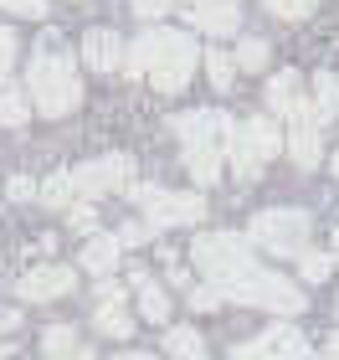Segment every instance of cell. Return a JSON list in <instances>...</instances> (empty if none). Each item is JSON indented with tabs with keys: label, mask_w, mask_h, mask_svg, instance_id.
Here are the masks:
<instances>
[{
	"label": "cell",
	"mask_w": 339,
	"mask_h": 360,
	"mask_svg": "<svg viewBox=\"0 0 339 360\" xmlns=\"http://www.w3.org/2000/svg\"><path fill=\"white\" fill-rule=\"evenodd\" d=\"M196 41L180 37V31H149V37H139L128 46L124 57V72L128 77H149L154 88L165 93H180L190 83V72H196Z\"/></svg>",
	"instance_id": "obj_1"
},
{
	"label": "cell",
	"mask_w": 339,
	"mask_h": 360,
	"mask_svg": "<svg viewBox=\"0 0 339 360\" xmlns=\"http://www.w3.org/2000/svg\"><path fill=\"white\" fill-rule=\"evenodd\" d=\"M175 134H180V150H185V170L201 180V186H211L221 175V155L226 144H232V119L216 108H196V113H180V119L170 124Z\"/></svg>",
	"instance_id": "obj_2"
},
{
	"label": "cell",
	"mask_w": 339,
	"mask_h": 360,
	"mask_svg": "<svg viewBox=\"0 0 339 360\" xmlns=\"http://www.w3.org/2000/svg\"><path fill=\"white\" fill-rule=\"evenodd\" d=\"M31 103H36L41 113H52V119H62V113H72L77 103H83V88H77V72H72V57L62 52L57 31L52 37H41V52L36 62H31Z\"/></svg>",
	"instance_id": "obj_3"
},
{
	"label": "cell",
	"mask_w": 339,
	"mask_h": 360,
	"mask_svg": "<svg viewBox=\"0 0 339 360\" xmlns=\"http://www.w3.org/2000/svg\"><path fill=\"white\" fill-rule=\"evenodd\" d=\"M190 257H196V268L211 278L216 288H232L241 273L257 268L252 252H247V237H237V232H206V237H196Z\"/></svg>",
	"instance_id": "obj_4"
},
{
	"label": "cell",
	"mask_w": 339,
	"mask_h": 360,
	"mask_svg": "<svg viewBox=\"0 0 339 360\" xmlns=\"http://www.w3.org/2000/svg\"><path fill=\"white\" fill-rule=\"evenodd\" d=\"M252 242H257L262 252L298 257L303 248H309V211H293V206L257 211V217H252Z\"/></svg>",
	"instance_id": "obj_5"
},
{
	"label": "cell",
	"mask_w": 339,
	"mask_h": 360,
	"mask_svg": "<svg viewBox=\"0 0 339 360\" xmlns=\"http://www.w3.org/2000/svg\"><path fill=\"white\" fill-rule=\"evenodd\" d=\"M226 299H237V304H257V309H272V314H298L303 309V293L288 283V278L278 273H262V268H252V273H241L232 288H221Z\"/></svg>",
	"instance_id": "obj_6"
},
{
	"label": "cell",
	"mask_w": 339,
	"mask_h": 360,
	"mask_svg": "<svg viewBox=\"0 0 339 360\" xmlns=\"http://www.w3.org/2000/svg\"><path fill=\"white\" fill-rule=\"evenodd\" d=\"M278 150H283V134H278V124H272V119L232 124V144H226V155H232L237 175H257Z\"/></svg>",
	"instance_id": "obj_7"
},
{
	"label": "cell",
	"mask_w": 339,
	"mask_h": 360,
	"mask_svg": "<svg viewBox=\"0 0 339 360\" xmlns=\"http://www.w3.org/2000/svg\"><path fill=\"white\" fill-rule=\"evenodd\" d=\"M128 195L149 211V226H196L201 211H206V201H201L196 191L170 195V191H159V186H128Z\"/></svg>",
	"instance_id": "obj_8"
},
{
	"label": "cell",
	"mask_w": 339,
	"mask_h": 360,
	"mask_svg": "<svg viewBox=\"0 0 339 360\" xmlns=\"http://www.w3.org/2000/svg\"><path fill=\"white\" fill-rule=\"evenodd\" d=\"M232 360H319L309 345H303L298 330H288V324H278V330H267L262 340H252V345H241Z\"/></svg>",
	"instance_id": "obj_9"
},
{
	"label": "cell",
	"mask_w": 339,
	"mask_h": 360,
	"mask_svg": "<svg viewBox=\"0 0 339 360\" xmlns=\"http://www.w3.org/2000/svg\"><path fill=\"white\" fill-rule=\"evenodd\" d=\"M72 268H62V263H46V268H31L21 283H15V293H21L26 304H46V299H67L72 293Z\"/></svg>",
	"instance_id": "obj_10"
},
{
	"label": "cell",
	"mask_w": 339,
	"mask_h": 360,
	"mask_svg": "<svg viewBox=\"0 0 339 360\" xmlns=\"http://www.w3.org/2000/svg\"><path fill=\"white\" fill-rule=\"evenodd\" d=\"M128 160L124 155H103V160H93V165H83V170H72L77 175V191L83 195H103V191H119V186H128Z\"/></svg>",
	"instance_id": "obj_11"
},
{
	"label": "cell",
	"mask_w": 339,
	"mask_h": 360,
	"mask_svg": "<svg viewBox=\"0 0 339 360\" xmlns=\"http://www.w3.org/2000/svg\"><path fill=\"white\" fill-rule=\"evenodd\" d=\"M83 62H88L93 72H113V68H124V41H119V31L93 26L88 37H83Z\"/></svg>",
	"instance_id": "obj_12"
},
{
	"label": "cell",
	"mask_w": 339,
	"mask_h": 360,
	"mask_svg": "<svg viewBox=\"0 0 339 360\" xmlns=\"http://www.w3.org/2000/svg\"><path fill=\"white\" fill-rule=\"evenodd\" d=\"M185 11H190V21L201 31H216V37H232L237 21H241L237 0H185Z\"/></svg>",
	"instance_id": "obj_13"
},
{
	"label": "cell",
	"mask_w": 339,
	"mask_h": 360,
	"mask_svg": "<svg viewBox=\"0 0 339 360\" xmlns=\"http://www.w3.org/2000/svg\"><path fill=\"white\" fill-rule=\"evenodd\" d=\"M288 155L298 160V170L319 165V119H314V108L298 113V119H288Z\"/></svg>",
	"instance_id": "obj_14"
},
{
	"label": "cell",
	"mask_w": 339,
	"mask_h": 360,
	"mask_svg": "<svg viewBox=\"0 0 339 360\" xmlns=\"http://www.w3.org/2000/svg\"><path fill=\"white\" fill-rule=\"evenodd\" d=\"M93 330H98V335H128L124 288H119V283H103V288H98V314H93Z\"/></svg>",
	"instance_id": "obj_15"
},
{
	"label": "cell",
	"mask_w": 339,
	"mask_h": 360,
	"mask_svg": "<svg viewBox=\"0 0 339 360\" xmlns=\"http://www.w3.org/2000/svg\"><path fill=\"white\" fill-rule=\"evenodd\" d=\"M267 103H272V113H283V119H298V113H309L298 72H278V77H272V83H267Z\"/></svg>",
	"instance_id": "obj_16"
},
{
	"label": "cell",
	"mask_w": 339,
	"mask_h": 360,
	"mask_svg": "<svg viewBox=\"0 0 339 360\" xmlns=\"http://www.w3.org/2000/svg\"><path fill=\"white\" fill-rule=\"evenodd\" d=\"M41 350L52 355V360H93L83 345H77V330H72V324H52V330L41 335Z\"/></svg>",
	"instance_id": "obj_17"
},
{
	"label": "cell",
	"mask_w": 339,
	"mask_h": 360,
	"mask_svg": "<svg viewBox=\"0 0 339 360\" xmlns=\"http://www.w3.org/2000/svg\"><path fill=\"white\" fill-rule=\"evenodd\" d=\"M134 288H139V314H144V319H154V324H159V319L170 314V299H165V288H159L149 273H139V268H134Z\"/></svg>",
	"instance_id": "obj_18"
},
{
	"label": "cell",
	"mask_w": 339,
	"mask_h": 360,
	"mask_svg": "<svg viewBox=\"0 0 339 360\" xmlns=\"http://www.w3.org/2000/svg\"><path fill=\"white\" fill-rule=\"evenodd\" d=\"M334 113H339V77L334 72H319L314 77V119L329 124Z\"/></svg>",
	"instance_id": "obj_19"
},
{
	"label": "cell",
	"mask_w": 339,
	"mask_h": 360,
	"mask_svg": "<svg viewBox=\"0 0 339 360\" xmlns=\"http://www.w3.org/2000/svg\"><path fill=\"white\" fill-rule=\"evenodd\" d=\"M119 248H124L119 237H93L88 248H83V268L88 273H108L113 263H119Z\"/></svg>",
	"instance_id": "obj_20"
},
{
	"label": "cell",
	"mask_w": 339,
	"mask_h": 360,
	"mask_svg": "<svg viewBox=\"0 0 339 360\" xmlns=\"http://www.w3.org/2000/svg\"><path fill=\"white\" fill-rule=\"evenodd\" d=\"M165 345H170V360H206V340L196 330H175L165 335Z\"/></svg>",
	"instance_id": "obj_21"
},
{
	"label": "cell",
	"mask_w": 339,
	"mask_h": 360,
	"mask_svg": "<svg viewBox=\"0 0 339 360\" xmlns=\"http://www.w3.org/2000/svg\"><path fill=\"white\" fill-rule=\"evenodd\" d=\"M26 113H31V103H26V93L6 83V93H0V124L21 129V124H26Z\"/></svg>",
	"instance_id": "obj_22"
},
{
	"label": "cell",
	"mask_w": 339,
	"mask_h": 360,
	"mask_svg": "<svg viewBox=\"0 0 339 360\" xmlns=\"http://www.w3.org/2000/svg\"><path fill=\"white\" fill-rule=\"evenodd\" d=\"M72 195H83V191H77V175H52L41 186V201L46 206H72Z\"/></svg>",
	"instance_id": "obj_23"
},
{
	"label": "cell",
	"mask_w": 339,
	"mask_h": 360,
	"mask_svg": "<svg viewBox=\"0 0 339 360\" xmlns=\"http://www.w3.org/2000/svg\"><path fill=\"white\" fill-rule=\"evenodd\" d=\"M298 268H303L309 283H324L329 268H334V252H309V248H303V252H298Z\"/></svg>",
	"instance_id": "obj_24"
},
{
	"label": "cell",
	"mask_w": 339,
	"mask_h": 360,
	"mask_svg": "<svg viewBox=\"0 0 339 360\" xmlns=\"http://www.w3.org/2000/svg\"><path fill=\"white\" fill-rule=\"evenodd\" d=\"M237 68H247V72L267 68V41L262 37H247V41H241V52H237Z\"/></svg>",
	"instance_id": "obj_25"
},
{
	"label": "cell",
	"mask_w": 339,
	"mask_h": 360,
	"mask_svg": "<svg viewBox=\"0 0 339 360\" xmlns=\"http://www.w3.org/2000/svg\"><path fill=\"white\" fill-rule=\"evenodd\" d=\"M206 72H211V83H216V88H232V72H237V62L226 57V52H216V46H211V52H206Z\"/></svg>",
	"instance_id": "obj_26"
},
{
	"label": "cell",
	"mask_w": 339,
	"mask_h": 360,
	"mask_svg": "<svg viewBox=\"0 0 339 360\" xmlns=\"http://www.w3.org/2000/svg\"><path fill=\"white\" fill-rule=\"evenodd\" d=\"M262 6L278 15V21H303V15H309L319 0H262Z\"/></svg>",
	"instance_id": "obj_27"
},
{
	"label": "cell",
	"mask_w": 339,
	"mask_h": 360,
	"mask_svg": "<svg viewBox=\"0 0 339 360\" xmlns=\"http://www.w3.org/2000/svg\"><path fill=\"white\" fill-rule=\"evenodd\" d=\"M0 11L26 15V21H41V15H46V0H0Z\"/></svg>",
	"instance_id": "obj_28"
},
{
	"label": "cell",
	"mask_w": 339,
	"mask_h": 360,
	"mask_svg": "<svg viewBox=\"0 0 339 360\" xmlns=\"http://www.w3.org/2000/svg\"><path fill=\"white\" fill-rule=\"evenodd\" d=\"M11 62H15V37L0 31V83H11Z\"/></svg>",
	"instance_id": "obj_29"
},
{
	"label": "cell",
	"mask_w": 339,
	"mask_h": 360,
	"mask_svg": "<svg viewBox=\"0 0 339 360\" xmlns=\"http://www.w3.org/2000/svg\"><path fill=\"white\" fill-rule=\"evenodd\" d=\"M190 304H196L201 314H206V309H216V304H221V288H216V283H206V288H196V293H190Z\"/></svg>",
	"instance_id": "obj_30"
},
{
	"label": "cell",
	"mask_w": 339,
	"mask_h": 360,
	"mask_svg": "<svg viewBox=\"0 0 339 360\" xmlns=\"http://www.w3.org/2000/svg\"><path fill=\"white\" fill-rule=\"evenodd\" d=\"M72 226H77V232H93V226H98V211H93V206H77V211H72Z\"/></svg>",
	"instance_id": "obj_31"
},
{
	"label": "cell",
	"mask_w": 339,
	"mask_h": 360,
	"mask_svg": "<svg viewBox=\"0 0 339 360\" xmlns=\"http://www.w3.org/2000/svg\"><path fill=\"white\" fill-rule=\"evenodd\" d=\"M165 6H175V0H134V11L144 15V21H154V15L165 11Z\"/></svg>",
	"instance_id": "obj_32"
},
{
	"label": "cell",
	"mask_w": 339,
	"mask_h": 360,
	"mask_svg": "<svg viewBox=\"0 0 339 360\" xmlns=\"http://www.w3.org/2000/svg\"><path fill=\"white\" fill-rule=\"evenodd\" d=\"M11 195H15V201H31V195H36V186H31L26 175H15V180H11Z\"/></svg>",
	"instance_id": "obj_33"
},
{
	"label": "cell",
	"mask_w": 339,
	"mask_h": 360,
	"mask_svg": "<svg viewBox=\"0 0 339 360\" xmlns=\"http://www.w3.org/2000/svg\"><path fill=\"white\" fill-rule=\"evenodd\" d=\"M15 324H21V314H15V309H0V335H15Z\"/></svg>",
	"instance_id": "obj_34"
},
{
	"label": "cell",
	"mask_w": 339,
	"mask_h": 360,
	"mask_svg": "<svg viewBox=\"0 0 339 360\" xmlns=\"http://www.w3.org/2000/svg\"><path fill=\"white\" fill-rule=\"evenodd\" d=\"M144 232H149V226H134V221H128L124 232H119V242H144Z\"/></svg>",
	"instance_id": "obj_35"
},
{
	"label": "cell",
	"mask_w": 339,
	"mask_h": 360,
	"mask_svg": "<svg viewBox=\"0 0 339 360\" xmlns=\"http://www.w3.org/2000/svg\"><path fill=\"white\" fill-rule=\"evenodd\" d=\"M113 360H154V355H144V350H124V355H113Z\"/></svg>",
	"instance_id": "obj_36"
},
{
	"label": "cell",
	"mask_w": 339,
	"mask_h": 360,
	"mask_svg": "<svg viewBox=\"0 0 339 360\" xmlns=\"http://www.w3.org/2000/svg\"><path fill=\"white\" fill-rule=\"evenodd\" d=\"M329 360H339V335H329Z\"/></svg>",
	"instance_id": "obj_37"
},
{
	"label": "cell",
	"mask_w": 339,
	"mask_h": 360,
	"mask_svg": "<svg viewBox=\"0 0 339 360\" xmlns=\"http://www.w3.org/2000/svg\"><path fill=\"white\" fill-rule=\"evenodd\" d=\"M334 263H339V232H334Z\"/></svg>",
	"instance_id": "obj_38"
},
{
	"label": "cell",
	"mask_w": 339,
	"mask_h": 360,
	"mask_svg": "<svg viewBox=\"0 0 339 360\" xmlns=\"http://www.w3.org/2000/svg\"><path fill=\"white\" fill-rule=\"evenodd\" d=\"M334 175H339V155H334Z\"/></svg>",
	"instance_id": "obj_39"
}]
</instances>
